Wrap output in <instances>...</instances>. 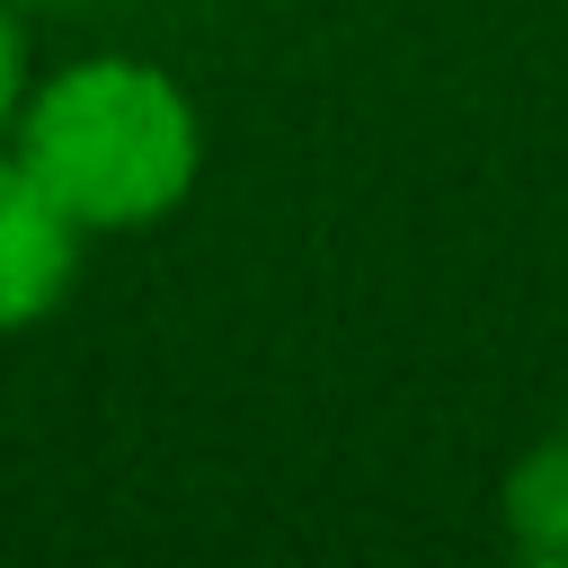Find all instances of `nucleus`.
<instances>
[{"label": "nucleus", "mask_w": 568, "mask_h": 568, "mask_svg": "<svg viewBox=\"0 0 568 568\" xmlns=\"http://www.w3.org/2000/svg\"><path fill=\"white\" fill-rule=\"evenodd\" d=\"M80 257H89V231L18 169V151L0 142V337L18 328H44L71 284H80Z\"/></svg>", "instance_id": "obj_2"}, {"label": "nucleus", "mask_w": 568, "mask_h": 568, "mask_svg": "<svg viewBox=\"0 0 568 568\" xmlns=\"http://www.w3.org/2000/svg\"><path fill=\"white\" fill-rule=\"evenodd\" d=\"M497 524H506V550H515V559L568 568V435H559V426L506 462V479H497Z\"/></svg>", "instance_id": "obj_3"}, {"label": "nucleus", "mask_w": 568, "mask_h": 568, "mask_svg": "<svg viewBox=\"0 0 568 568\" xmlns=\"http://www.w3.org/2000/svg\"><path fill=\"white\" fill-rule=\"evenodd\" d=\"M18 169L89 231L133 240L195 204L204 186V106L195 89L151 53H71L53 71H27V98L9 115Z\"/></svg>", "instance_id": "obj_1"}, {"label": "nucleus", "mask_w": 568, "mask_h": 568, "mask_svg": "<svg viewBox=\"0 0 568 568\" xmlns=\"http://www.w3.org/2000/svg\"><path fill=\"white\" fill-rule=\"evenodd\" d=\"M559 435H568V417H559Z\"/></svg>", "instance_id": "obj_6"}, {"label": "nucleus", "mask_w": 568, "mask_h": 568, "mask_svg": "<svg viewBox=\"0 0 568 568\" xmlns=\"http://www.w3.org/2000/svg\"><path fill=\"white\" fill-rule=\"evenodd\" d=\"M27 9L18 0H0V142H9V115H18V98H27Z\"/></svg>", "instance_id": "obj_4"}, {"label": "nucleus", "mask_w": 568, "mask_h": 568, "mask_svg": "<svg viewBox=\"0 0 568 568\" xmlns=\"http://www.w3.org/2000/svg\"><path fill=\"white\" fill-rule=\"evenodd\" d=\"M18 9H80V0H18Z\"/></svg>", "instance_id": "obj_5"}]
</instances>
